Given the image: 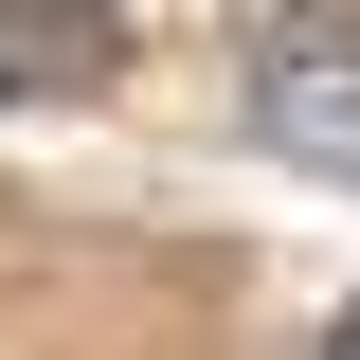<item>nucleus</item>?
Listing matches in <instances>:
<instances>
[{
    "label": "nucleus",
    "instance_id": "obj_1",
    "mask_svg": "<svg viewBox=\"0 0 360 360\" xmlns=\"http://www.w3.org/2000/svg\"><path fill=\"white\" fill-rule=\"evenodd\" d=\"M234 108H252V144H288L307 180L360 198V18H342V0H324V18H252Z\"/></svg>",
    "mask_w": 360,
    "mask_h": 360
},
{
    "label": "nucleus",
    "instance_id": "obj_2",
    "mask_svg": "<svg viewBox=\"0 0 360 360\" xmlns=\"http://www.w3.org/2000/svg\"><path fill=\"white\" fill-rule=\"evenodd\" d=\"M127 90V0H0V108H90Z\"/></svg>",
    "mask_w": 360,
    "mask_h": 360
},
{
    "label": "nucleus",
    "instance_id": "obj_3",
    "mask_svg": "<svg viewBox=\"0 0 360 360\" xmlns=\"http://www.w3.org/2000/svg\"><path fill=\"white\" fill-rule=\"evenodd\" d=\"M324 360H360V307H342V342H324Z\"/></svg>",
    "mask_w": 360,
    "mask_h": 360
}]
</instances>
